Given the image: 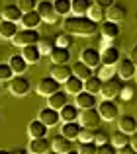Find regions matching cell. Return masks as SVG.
Returning <instances> with one entry per match:
<instances>
[{
    "label": "cell",
    "mask_w": 137,
    "mask_h": 154,
    "mask_svg": "<svg viewBox=\"0 0 137 154\" xmlns=\"http://www.w3.org/2000/svg\"><path fill=\"white\" fill-rule=\"evenodd\" d=\"M96 150H98L96 143H80L78 146V154H96Z\"/></svg>",
    "instance_id": "cell-43"
},
{
    "label": "cell",
    "mask_w": 137,
    "mask_h": 154,
    "mask_svg": "<svg viewBox=\"0 0 137 154\" xmlns=\"http://www.w3.org/2000/svg\"><path fill=\"white\" fill-rule=\"evenodd\" d=\"M72 74H75L76 78H80V80H88L90 76H94L92 74V68L86 66L82 60H76V63L72 64Z\"/></svg>",
    "instance_id": "cell-33"
},
{
    "label": "cell",
    "mask_w": 137,
    "mask_h": 154,
    "mask_svg": "<svg viewBox=\"0 0 137 154\" xmlns=\"http://www.w3.org/2000/svg\"><path fill=\"white\" fill-rule=\"evenodd\" d=\"M98 113L102 121H116L119 117V107L114 100H102L98 103Z\"/></svg>",
    "instance_id": "cell-7"
},
{
    "label": "cell",
    "mask_w": 137,
    "mask_h": 154,
    "mask_svg": "<svg viewBox=\"0 0 137 154\" xmlns=\"http://www.w3.org/2000/svg\"><path fill=\"white\" fill-rule=\"evenodd\" d=\"M37 12H39V16H41L43 22H47V23H57L59 14L55 12V6H53V2H51V0H39Z\"/></svg>",
    "instance_id": "cell-10"
},
{
    "label": "cell",
    "mask_w": 137,
    "mask_h": 154,
    "mask_svg": "<svg viewBox=\"0 0 137 154\" xmlns=\"http://www.w3.org/2000/svg\"><path fill=\"white\" fill-rule=\"evenodd\" d=\"M119 23L116 22H110V20H106V22L100 23V33H102V39L104 41H112V39H116L119 35Z\"/></svg>",
    "instance_id": "cell-14"
},
{
    "label": "cell",
    "mask_w": 137,
    "mask_h": 154,
    "mask_svg": "<svg viewBox=\"0 0 137 154\" xmlns=\"http://www.w3.org/2000/svg\"><path fill=\"white\" fill-rule=\"evenodd\" d=\"M12 76H14V72H12L10 64H8V63H0V82H4V80H12Z\"/></svg>",
    "instance_id": "cell-42"
},
{
    "label": "cell",
    "mask_w": 137,
    "mask_h": 154,
    "mask_svg": "<svg viewBox=\"0 0 137 154\" xmlns=\"http://www.w3.org/2000/svg\"><path fill=\"white\" fill-rule=\"evenodd\" d=\"M18 8L26 14V12H31V10H37V4H39V0H18Z\"/></svg>",
    "instance_id": "cell-41"
},
{
    "label": "cell",
    "mask_w": 137,
    "mask_h": 154,
    "mask_svg": "<svg viewBox=\"0 0 137 154\" xmlns=\"http://www.w3.org/2000/svg\"><path fill=\"white\" fill-rule=\"evenodd\" d=\"M30 154H31V152H30Z\"/></svg>",
    "instance_id": "cell-56"
},
{
    "label": "cell",
    "mask_w": 137,
    "mask_h": 154,
    "mask_svg": "<svg viewBox=\"0 0 137 154\" xmlns=\"http://www.w3.org/2000/svg\"><path fill=\"white\" fill-rule=\"evenodd\" d=\"M100 55H102V64H108V66H116V64H118V60L122 59V53H119V49L116 45H112V43H108V41H104Z\"/></svg>",
    "instance_id": "cell-9"
},
{
    "label": "cell",
    "mask_w": 137,
    "mask_h": 154,
    "mask_svg": "<svg viewBox=\"0 0 137 154\" xmlns=\"http://www.w3.org/2000/svg\"><path fill=\"white\" fill-rule=\"evenodd\" d=\"M41 22H43V20H41V16H39L37 10H31V12L22 14V20H20V23H22L24 29H35Z\"/></svg>",
    "instance_id": "cell-17"
},
{
    "label": "cell",
    "mask_w": 137,
    "mask_h": 154,
    "mask_svg": "<svg viewBox=\"0 0 137 154\" xmlns=\"http://www.w3.org/2000/svg\"><path fill=\"white\" fill-rule=\"evenodd\" d=\"M129 139H131V135H126V133H122V131H116L114 135H110V143L114 144L116 148L127 146V144H129Z\"/></svg>",
    "instance_id": "cell-35"
},
{
    "label": "cell",
    "mask_w": 137,
    "mask_h": 154,
    "mask_svg": "<svg viewBox=\"0 0 137 154\" xmlns=\"http://www.w3.org/2000/svg\"><path fill=\"white\" fill-rule=\"evenodd\" d=\"M55 12L59 16H68L71 14V0H53Z\"/></svg>",
    "instance_id": "cell-37"
},
{
    "label": "cell",
    "mask_w": 137,
    "mask_h": 154,
    "mask_svg": "<svg viewBox=\"0 0 137 154\" xmlns=\"http://www.w3.org/2000/svg\"><path fill=\"white\" fill-rule=\"evenodd\" d=\"M49 76H53L55 80H59L61 84H65L67 80L72 76V66L71 64H51Z\"/></svg>",
    "instance_id": "cell-13"
},
{
    "label": "cell",
    "mask_w": 137,
    "mask_h": 154,
    "mask_svg": "<svg viewBox=\"0 0 137 154\" xmlns=\"http://www.w3.org/2000/svg\"><path fill=\"white\" fill-rule=\"evenodd\" d=\"M22 57L26 59L27 64H37L39 59H41V51H39L37 45H27L22 47Z\"/></svg>",
    "instance_id": "cell-25"
},
{
    "label": "cell",
    "mask_w": 137,
    "mask_h": 154,
    "mask_svg": "<svg viewBox=\"0 0 137 154\" xmlns=\"http://www.w3.org/2000/svg\"><path fill=\"white\" fill-rule=\"evenodd\" d=\"M94 4H100L104 8H110L112 4H116V0H94Z\"/></svg>",
    "instance_id": "cell-48"
},
{
    "label": "cell",
    "mask_w": 137,
    "mask_h": 154,
    "mask_svg": "<svg viewBox=\"0 0 137 154\" xmlns=\"http://www.w3.org/2000/svg\"><path fill=\"white\" fill-rule=\"evenodd\" d=\"M63 29L71 35L90 37V35H96L100 31V23H96L88 16H67L63 22Z\"/></svg>",
    "instance_id": "cell-1"
},
{
    "label": "cell",
    "mask_w": 137,
    "mask_h": 154,
    "mask_svg": "<svg viewBox=\"0 0 137 154\" xmlns=\"http://www.w3.org/2000/svg\"><path fill=\"white\" fill-rule=\"evenodd\" d=\"M27 150L31 154H47V152H51V140L47 137L45 139H31Z\"/></svg>",
    "instance_id": "cell-18"
},
{
    "label": "cell",
    "mask_w": 137,
    "mask_h": 154,
    "mask_svg": "<svg viewBox=\"0 0 137 154\" xmlns=\"http://www.w3.org/2000/svg\"><path fill=\"white\" fill-rule=\"evenodd\" d=\"M129 59L133 60V63H135V66H137V45L133 47V49H131V53H129Z\"/></svg>",
    "instance_id": "cell-49"
},
{
    "label": "cell",
    "mask_w": 137,
    "mask_h": 154,
    "mask_svg": "<svg viewBox=\"0 0 137 154\" xmlns=\"http://www.w3.org/2000/svg\"><path fill=\"white\" fill-rule=\"evenodd\" d=\"M129 144H131V146H133L135 150H137V131L133 133V135H131V139H129Z\"/></svg>",
    "instance_id": "cell-50"
},
{
    "label": "cell",
    "mask_w": 137,
    "mask_h": 154,
    "mask_svg": "<svg viewBox=\"0 0 137 154\" xmlns=\"http://www.w3.org/2000/svg\"><path fill=\"white\" fill-rule=\"evenodd\" d=\"M135 72H137V66L135 63L127 57V59H119L118 64H116V76H119L122 80H129V78H135Z\"/></svg>",
    "instance_id": "cell-8"
},
{
    "label": "cell",
    "mask_w": 137,
    "mask_h": 154,
    "mask_svg": "<svg viewBox=\"0 0 137 154\" xmlns=\"http://www.w3.org/2000/svg\"><path fill=\"white\" fill-rule=\"evenodd\" d=\"M51 150L59 152V154H67L72 150V140H68L67 137L63 135H57L53 137V140H51Z\"/></svg>",
    "instance_id": "cell-20"
},
{
    "label": "cell",
    "mask_w": 137,
    "mask_h": 154,
    "mask_svg": "<svg viewBox=\"0 0 137 154\" xmlns=\"http://www.w3.org/2000/svg\"><path fill=\"white\" fill-rule=\"evenodd\" d=\"M8 64H10V68H12V72L14 74H24V72L27 70V63H26V59H24L22 55H12L10 57V60H8Z\"/></svg>",
    "instance_id": "cell-30"
},
{
    "label": "cell",
    "mask_w": 137,
    "mask_h": 154,
    "mask_svg": "<svg viewBox=\"0 0 137 154\" xmlns=\"http://www.w3.org/2000/svg\"><path fill=\"white\" fill-rule=\"evenodd\" d=\"M100 90H102V78L100 76H90L88 80H84V92H90V94H100Z\"/></svg>",
    "instance_id": "cell-34"
},
{
    "label": "cell",
    "mask_w": 137,
    "mask_h": 154,
    "mask_svg": "<svg viewBox=\"0 0 137 154\" xmlns=\"http://www.w3.org/2000/svg\"><path fill=\"white\" fill-rule=\"evenodd\" d=\"M37 47H39V51H41V55H49V53L55 49V39H51V37H41V39L37 41Z\"/></svg>",
    "instance_id": "cell-36"
},
{
    "label": "cell",
    "mask_w": 137,
    "mask_h": 154,
    "mask_svg": "<svg viewBox=\"0 0 137 154\" xmlns=\"http://www.w3.org/2000/svg\"><path fill=\"white\" fill-rule=\"evenodd\" d=\"M12 154H27V152L24 150V148H18V150H14V152H12Z\"/></svg>",
    "instance_id": "cell-51"
},
{
    "label": "cell",
    "mask_w": 137,
    "mask_h": 154,
    "mask_svg": "<svg viewBox=\"0 0 137 154\" xmlns=\"http://www.w3.org/2000/svg\"><path fill=\"white\" fill-rule=\"evenodd\" d=\"M96 154H118V148H116L112 143L98 144V150H96Z\"/></svg>",
    "instance_id": "cell-45"
},
{
    "label": "cell",
    "mask_w": 137,
    "mask_h": 154,
    "mask_svg": "<svg viewBox=\"0 0 137 154\" xmlns=\"http://www.w3.org/2000/svg\"><path fill=\"white\" fill-rule=\"evenodd\" d=\"M72 45V35L67 33V31H63V33H59L57 37H55V47H63V49H68V47Z\"/></svg>",
    "instance_id": "cell-38"
},
{
    "label": "cell",
    "mask_w": 137,
    "mask_h": 154,
    "mask_svg": "<svg viewBox=\"0 0 137 154\" xmlns=\"http://www.w3.org/2000/svg\"><path fill=\"white\" fill-rule=\"evenodd\" d=\"M94 137H96V129L82 127L78 135V143H94Z\"/></svg>",
    "instance_id": "cell-39"
},
{
    "label": "cell",
    "mask_w": 137,
    "mask_h": 154,
    "mask_svg": "<svg viewBox=\"0 0 137 154\" xmlns=\"http://www.w3.org/2000/svg\"><path fill=\"white\" fill-rule=\"evenodd\" d=\"M37 119L41 121L43 125H47V127H55V125H59V121H61V115H59V109H53V107H41L37 113Z\"/></svg>",
    "instance_id": "cell-11"
},
{
    "label": "cell",
    "mask_w": 137,
    "mask_h": 154,
    "mask_svg": "<svg viewBox=\"0 0 137 154\" xmlns=\"http://www.w3.org/2000/svg\"><path fill=\"white\" fill-rule=\"evenodd\" d=\"M18 33V23L2 20L0 22V37L2 39H14V35Z\"/></svg>",
    "instance_id": "cell-31"
},
{
    "label": "cell",
    "mask_w": 137,
    "mask_h": 154,
    "mask_svg": "<svg viewBox=\"0 0 137 154\" xmlns=\"http://www.w3.org/2000/svg\"><path fill=\"white\" fill-rule=\"evenodd\" d=\"M122 88H123V80L119 76H112L108 80H102V90L100 94L104 96V100H114L122 94Z\"/></svg>",
    "instance_id": "cell-2"
},
{
    "label": "cell",
    "mask_w": 137,
    "mask_h": 154,
    "mask_svg": "<svg viewBox=\"0 0 137 154\" xmlns=\"http://www.w3.org/2000/svg\"><path fill=\"white\" fill-rule=\"evenodd\" d=\"M47 131H49V127L43 125L39 119H33L27 123V135H30V139H45Z\"/></svg>",
    "instance_id": "cell-15"
},
{
    "label": "cell",
    "mask_w": 137,
    "mask_h": 154,
    "mask_svg": "<svg viewBox=\"0 0 137 154\" xmlns=\"http://www.w3.org/2000/svg\"><path fill=\"white\" fill-rule=\"evenodd\" d=\"M78 123L82 125V127H88V129H98L100 123H102V117H100V113H98V107L80 109Z\"/></svg>",
    "instance_id": "cell-4"
},
{
    "label": "cell",
    "mask_w": 137,
    "mask_h": 154,
    "mask_svg": "<svg viewBox=\"0 0 137 154\" xmlns=\"http://www.w3.org/2000/svg\"><path fill=\"white\" fill-rule=\"evenodd\" d=\"M80 129H82V125H80L78 121H75V123H63V127H61V135H63V137H67L68 140H78Z\"/></svg>",
    "instance_id": "cell-26"
},
{
    "label": "cell",
    "mask_w": 137,
    "mask_h": 154,
    "mask_svg": "<svg viewBox=\"0 0 137 154\" xmlns=\"http://www.w3.org/2000/svg\"><path fill=\"white\" fill-rule=\"evenodd\" d=\"M22 14L24 12L18 8V4H6V6L2 8V20H8V22L18 23L20 20H22Z\"/></svg>",
    "instance_id": "cell-23"
},
{
    "label": "cell",
    "mask_w": 137,
    "mask_h": 154,
    "mask_svg": "<svg viewBox=\"0 0 137 154\" xmlns=\"http://www.w3.org/2000/svg\"><path fill=\"white\" fill-rule=\"evenodd\" d=\"M118 131L126 133V135H133V133L137 131V119L133 115H122L118 117Z\"/></svg>",
    "instance_id": "cell-19"
},
{
    "label": "cell",
    "mask_w": 137,
    "mask_h": 154,
    "mask_svg": "<svg viewBox=\"0 0 137 154\" xmlns=\"http://www.w3.org/2000/svg\"><path fill=\"white\" fill-rule=\"evenodd\" d=\"M31 90V82L30 78H26V76H12V80H8V92H10L12 96H16V98H22V96H26L27 92Z\"/></svg>",
    "instance_id": "cell-3"
},
{
    "label": "cell",
    "mask_w": 137,
    "mask_h": 154,
    "mask_svg": "<svg viewBox=\"0 0 137 154\" xmlns=\"http://www.w3.org/2000/svg\"><path fill=\"white\" fill-rule=\"evenodd\" d=\"M67 154H78V150H75V148H72L71 152H67Z\"/></svg>",
    "instance_id": "cell-52"
},
{
    "label": "cell",
    "mask_w": 137,
    "mask_h": 154,
    "mask_svg": "<svg viewBox=\"0 0 137 154\" xmlns=\"http://www.w3.org/2000/svg\"><path fill=\"white\" fill-rule=\"evenodd\" d=\"M67 103H68V94H67V92H63V90L55 92L53 96L47 98V105L53 107V109H63Z\"/></svg>",
    "instance_id": "cell-24"
},
{
    "label": "cell",
    "mask_w": 137,
    "mask_h": 154,
    "mask_svg": "<svg viewBox=\"0 0 137 154\" xmlns=\"http://www.w3.org/2000/svg\"><path fill=\"white\" fill-rule=\"evenodd\" d=\"M135 80H137V72H135Z\"/></svg>",
    "instance_id": "cell-55"
},
{
    "label": "cell",
    "mask_w": 137,
    "mask_h": 154,
    "mask_svg": "<svg viewBox=\"0 0 137 154\" xmlns=\"http://www.w3.org/2000/svg\"><path fill=\"white\" fill-rule=\"evenodd\" d=\"M86 16H88L90 20H94L96 23H100V22H106V20H108V8L100 6V4H92Z\"/></svg>",
    "instance_id": "cell-29"
},
{
    "label": "cell",
    "mask_w": 137,
    "mask_h": 154,
    "mask_svg": "<svg viewBox=\"0 0 137 154\" xmlns=\"http://www.w3.org/2000/svg\"><path fill=\"white\" fill-rule=\"evenodd\" d=\"M96 76H100L102 80H108V78H112V76H116V66L100 64V66H98V74H96Z\"/></svg>",
    "instance_id": "cell-40"
},
{
    "label": "cell",
    "mask_w": 137,
    "mask_h": 154,
    "mask_svg": "<svg viewBox=\"0 0 137 154\" xmlns=\"http://www.w3.org/2000/svg\"><path fill=\"white\" fill-rule=\"evenodd\" d=\"M47 154H59V152H55V150H51V152H47Z\"/></svg>",
    "instance_id": "cell-54"
},
{
    "label": "cell",
    "mask_w": 137,
    "mask_h": 154,
    "mask_svg": "<svg viewBox=\"0 0 137 154\" xmlns=\"http://www.w3.org/2000/svg\"><path fill=\"white\" fill-rule=\"evenodd\" d=\"M94 143H96V144H106V143H110V137L106 135V131H100V129H96Z\"/></svg>",
    "instance_id": "cell-46"
},
{
    "label": "cell",
    "mask_w": 137,
    "mask_h": 154,
    "mask_svg": "<svg viewBox=\"0 0 137 154\" xmlns=\"http://www.w3.org/2000/svg\"><path fill=\"white\" fill-rule=\"evenodd\" d=\"M65 92L71 94V96H76V94H80V92H84V80L76 78V76L72 74L71 78L65 82Z\"/></svg>",
    "instance_id": "cell-28"
},
{
    "label": "cell",
    "mask_w": 137,
    "mask_h": 154,
    "mask_svg": "<svg viewBox=\"0 0 137 154\" xmlns=\"http://www.w3.org/2000/svg\"><path fill=\"white\" fill-rule=\"evenodd\" d=\"M133 96H135V88L131 86V84H123L119 98H122V100H126V102H129V100H133Z\"/></svg>",
    "instance_id": "cell-44"
},
{
    "label": "cell",
    "mask_w": 137,
    "mask_h": 154,
    "mask_svg": "<svg viewBox=\"0 0 137 154\" xmlns=\"http://www.w3.org/2000/svg\"><path fill=\"white\" fill-rule=\"evenodd\" d=\"M92 2L90 0H71V12L72 16H86L90 10Z\"/></svg>",
    "instance_id": "cell-32"
},
{
    "label": "cell",
    "mask_w": 137,
    "mask_h": 154,
    "mask_svg": "<svg viewBox=\"0 0 137 154\" xmlns=\"http://www.w3.org/2000/svg\"><path fill=\"white\" fill-rule=\"evenodd\" d=\"M80 60H82L86 66L96 68V66L102 64V55H100V51L94 49V47H86V49H82V53H80Z\"/></svg>",
    "instance_id": "cell-12"
},
{
    "label": "cell",
    "mask_w": 137,
    "mask_h": 154,
    "mask_svg": "<svg viewBox=\"0 0 137 154\" xmlns=\"http://www.w3.org/2000/svg\"><path fill=\"white\" fill-rule=\"evenodd\" d=\"M0 154H12L10 150H0Z\"/></svg>",
    "instance_id": "cell-53"
},
{
    "label": "cell",
    "mask_w": 137,
    "mask_h": 154,
    "mask_svg": "<svg viewBox=\"0 0 137 154\" xmlns=\"http://www.w3.org/2000/svg\"><path fill=\"white\" fill-rule=\"evenodd\" d=\"M39 33L35 29H18V33L14 35V39H12V43L18 47H27V45H37L39 41Z\"/></svg>",
    "instance_id": "cell-5"
},
{
    "label": "cell",
    "mask_w": 137,
    "mask_h": 154,
    "mask_svg": "<svg viewBox=\"0 0 137 154\" xmlns=\"http://www.w3.org/2000/svg\"><path fill=\"white\" fill-rule=\"evenodd\" d=\"M78 113H80V109L75 103H67L63 109H59V115H61L63 123H75V121H78Z\"/></svg>",
    "instance_id": "cell-22"
},
{
    "label": "cell",
    "mask_w": 137,
    "mask_h": 154,
    "mask_svg": "<svg viewBox=\"0 0 137 154\" xmlns=\"http://www.w3.org/2000/svg\"><path fill=\"white\" fill-rule=\"evenodd\" d=\"M75 105L78 109H90V107H98L96 103V96L90 94V92H80V94L75 96Z\"/></svg>",
    "instance_id": "cell-16"
},
{
    "label": "cell",
    "mask_w": 137,
    "mask_h": 154,
    "mask_svg": "<svg viewBox=\"0 0 137 154\" xmlns=\"http://www.w3.org/2000/svg\"><path fill=\"white\" fill-rule=\"evenodd\" d=\"M118 154H137V150L131 144H127V146H122V148H118Z\"/></svg>",
    "instance_id": "cell-47"
},
{
    "label": "cell",
    "mask_w": 137,
    "mask_h": 154,
    "mask_svg": "<svg viewBox=\"0 0 137 154\" xmlns=\"http://www.w3.org/2000/svg\"><path fill=\"white\" fill-rule=\"evenodd\" d=\"M126 16H127V8L123 6V4H119V2L112 4V6L108 8V20H110V22L119 23V22L126 20Z\"/></svg>",
    "instance_id": "cell-21"
},
{
    "label": "cell",
    "mask_w": 137,
    "mask_h": 154,
    "mask_svg": "<svg viewBox=\"0 0 137 154\" xmlns=\"http://www.w3.org/2000/svg\"><path fill=\"white\" fill-rule=\"evenodd\" d=\"M49 57H51V60H53V64H68V60H71V51L63 49V47H55V49L49 53Z\"/></svg>",
    "instance_id": "cell-27"
},
{
    "label": "cell",
    "mask_w": 137,
    "mask_h": 154,
    "mask_svg": "<svg viewBox=\"0 0 137 154\" xmlns=\"http://www.w3.org/2000/svg\"><path fill=\"white\" fill-rule=\"evenodd\" d=\"M59 90H61V82L55 80L53 76H43L37 82V86H35V92H37L39 96H45V98L53 96L55 92H59Z\"/></svg>",
    "instance_id": "cell-6"
}]
</instances>
